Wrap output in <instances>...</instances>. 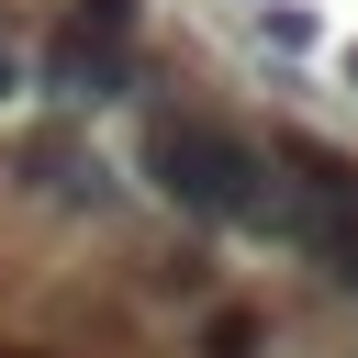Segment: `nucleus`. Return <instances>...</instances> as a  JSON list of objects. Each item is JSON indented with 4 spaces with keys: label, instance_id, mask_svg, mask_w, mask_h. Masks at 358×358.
Listing matches in <instances>:
<instances>
[{
    "label": "nucleus",
    "instance_id": "obj_5",
    "mask_svg": "<svg viewBox=\"0 0 358 358\" xmlns=\"http://www.w3.org/2000/svg\"><path fill=\"white\" fill-rule=\"evenodd\" d=\"M257 34H268L280 56H302V45H313V11H302V0H257Z\"/></svg>",
    "mask_w": 358,
    "mask_h": 358
},
{
    "label": "nucleus",
    "instance_id": "obj_1",
    "mask_svg": "<svg viewBox=\"0 0 358 358\" xmlns=\"http://www.w3.org/2000/svg\"><path fill=\"white\" fill-rule=\"evenodd\" d=\"M145 179L190 213V224H268V201H280V157L257 145V134H235L224 112H145Z\"/></svg>",
    "mask_w": 358,
    "mask_h": 358
},
{
    "label": "nucleus",
    "instance_id": "obj_8",
    "mask_svg": "<svg viewBox=\"0 0 358 358\" xmlns=\"http://www.w3.org/2000/svg\"><path fill=\"white\" fill-rule=\"evenodd\" d=\"M347 90H358V45H347Z\"/></svg>",
    "mask_w": 358,
    "mask_h": 358
},
{
    "label": "nucleus",
    "instance_id": "obj_7",
    "mask_svg": "<svg viewBox=\"0 0 358 358\" xmlns=\"http://www.w3.org/2000/svg\"><path fill=\"white\" fill-rule=\"evenodd\" d=\"M22 90V45H11V22H0V101Z\"/></svg>",
    "mask_w": 358,
    "mask_h": 358
},
{
    "label": "nucleus",
    "instance_id": "obj_4",
    "mask_svg": "<svg viewBox=\"0 0 358 358\" xmlns=\"http://www.w3.org/2000/svg\"><path fill=\"white\" fill-rule=\"evenodd\" d=\"M11 168H22V190L56 201V213H112V168H101V145H78L67 123H34Z\"/></svg>",
    "mask_w": 358,
    "mask_h": 358
},
{
    "label": "nucleus",
    "instance_id": "obj_9",
    "mask_svg": "<svg viewBox=\"0 0 358 358\" xmlns=\"http://www.w3.org/2000/svg\"><path fill=\"white\" fill-rule=\"evenodd\" d=\"M347 291H358V280H347Z\"/></svg>",
    "mask_w": 358,
    "mask_h": 358
},
{
    "label": "nucleus",
    "instance_id": "obj_3",
    "mask_svg": "<svg viewBox=\"0 0 358 358\" xmlns=\"http://www.w3.org/2000/svg\"><path fill=\"white\" fill-rule=\"evenodd\" d=\"M134 22H145V0H78L45 45V90L56 101H123L134 90Z\"/></svg>",
    "mask_w": 358,
    "mask_h": 358
},
{
    "label": "nucleus",
    "instance_id": "obj_6",
    "mask_svg": "<svg viewBox=\"0 0 358 358\" xmlns=\"http://www.w3.org/2000/svg\"><path fill=\"white\" fill-rule=\"evenodd\" d=\"M257 336H268L257 313H213L201 324V358H257Z\"/></svg>",
    "mask_w": 358,
    "mask_h": 358
},
{
    "label": "nucleus",
    "instance_id": "obj_2",
    "mask_svg": "<svg viewBox=\"0 0 358 358\" xmlns=\"http://www.w3.org/2000/svg\"><path fill=\"white\" fill-rule=\"evenodd\" d=\"M280 168H291V179H280V201H268V235L302 246L313 268L358 280V157H336V145H291Z\"/></svg>",
    "mask_w": 358,
    "mask_h": 358
}]
</instances>
